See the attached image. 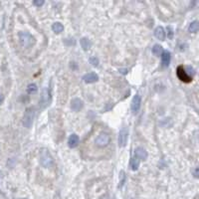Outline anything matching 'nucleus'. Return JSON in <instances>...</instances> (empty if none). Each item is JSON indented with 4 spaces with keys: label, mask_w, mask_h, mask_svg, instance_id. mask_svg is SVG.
Segmentation results:
<instances>
[{
    "label": "nucleus",
    "mask_w": 199,
    "mask_h": 199,
    "mask_svg": "<svg viewBox=\"0 0 199 199\" xmlns=\"http://www.w3.org/2000/svg\"><path fill=\"white\" fill-rule=\"evenodd\" d=\"M40 162L44 167L48 168L54 165V159L48 149H42L40 153Z\"/></svg>",
    "instance_id": "f257e3e1"
},
{
    "label": "nucleus",
    "mask_w": 199,
    "mask_h": 199,
    "mask_svg": "<svg viewBox=\"0 0 199 199\" xmlns=\"http://www.w3.org/2000/svg\"><path fill=\"white\" fill-rule=\"evenodd\" d=\"M35 117V108H27L26 111L24 113V116H23V126L27 129H30L33 125V120H34Z\"/></svg>",
    "instance_id": "f03ea898"
},
{
    "label": "nucleus",
    "mask_w": 199,
    "mask_h": 199,
    "mask_svg": "<svg viewBox=\"0 0 199 199\" xmlns=\"http://www.w3.org/2000/svg\"><path fill=\"white\" fill-rule=\"evenodd\" d=\"M95 143H96L97 146H99V148H107V146L111 143V136L108 132L102 131V132H100V134L98 135V136L96 137Z\"/></svg>",
    "instance_id": "7ed1b4c3"
},
{
    "label": "nucleus",
    "mask_w": 199,
    "mask_h": 199,
    "mask_svg": "<svg viewBox=\"0 0 199 199\" xmlns=\"http://www.w3.org/2000/svg\"><path fill=\"white\" fill-rule=\"evenodd\" d=\"M19 39H20L21 45L23 47H30L32 45H34L35 39L31 34L27 32H21L19 33Z\"/></svg>",
    "instance_id": "20e7f679"
},
{
    "label": "nucleus",
    "mask_w": 199,
    "mask_h": 199,
    "mask_svg": "<svg viewBox=\"0 0 199 199\" xmlns=\"http://www.w3.org/2000/svg\"><path fill=\"white\" fill-rule=\"evenodd\" d=\"M176 74H177L178 79L184 83H190L192 81V78L187 74L186 70H185V68H183V66H179V67H177Z\"/></svg>",
    "instance_id": "39448f33"
},
{
    "label": "nucleus",
    "mask_w": 199,
    "mask_h": 199,
    "mask_svg": "<svg viewBox=\"0 0 199 199\" xmlns=\"http://www.w3.org/2000/svg\"><path fill=\"white\" fill-rule=\"evenodd\" d=\"M49 102H50V91H49V89L45 88L43 90V92H42V96L40 98L39 105L41 106V108H44L49 105Z\"/></svg>",
    "instance_id": "423d86ee"
},
{
    "label": "nucleus",
    "mask_w": 199,
    "mask_h": 199,
    "mask_svg": "<svg viewBox=\"0 0 199 199\" xmlns=\"http://www.w3.org/2000/svg\"><path fill=\"white\" fill-rule=\"evenodd\" d=\"M127 139H129V131L124 127V129H122L120 132H118V145H120L121 148L126 146L127 143Z\"/></svg>",
    "instance_id": "0eeeda50"
},
{
    "label": "nucleus",
    "mask_w": 199,
    "mask_h": 199,
    "mask_svg": "<svg viewBox=\"0 0 199 199\" xmlns=\"http://www.w3.org/2000/svg\"><path fill=\"white\" fill-rule=\"evenodd\" d=\"M141 106V98L139 95H135L131 101V105H130V108L134 113H136L137 112L139 111Z\"/></svg>",
    "instance_id": "6e6552de"
},
{
    "label": "nucleus",
    "mask_w": 199,
    "mask_h": 199,
    "mask_svg": "<svg viewBox=\"0 0 199 199\" xmlns=\"http://www.w3.org/2000/svg\"><path fill=\"white\" fill-rule=\"evenodd\" d=\"M161 56V65L163 68H167L169 66L170 63V59H171V55H170V52L165 50L162 52V54L160 55Z\"/></svg>",
    "instance_id": "1a4fd4ad"
},
{
    "label": "nucleus",
    "mask_w": 199,
    "mask_h": 199,
    "mask_svg": "<svg viewBox=\"0 0 199 199\" xmlns=\"http://www.w3.org/2000/svg\"><path fill=\"white\" fill-rule=\"evenodd\" d=\"M83 80H84V82L87 84H93V83H96L99 80V76L96 73L91 72V73H88L85 75L83 77Z\"/></svg>",
    "instance_id": "9d476101"
},
{
    "label": "nucleus",
    "mask_w": 199,
    "mask_h": 199,
    "mask_svg": "<svg viewBox=\"0 0 199 199\" xmlns=\"http://www.w3.org/2000/svg\"><path fill=\"white\" fill-rule=\"evenodd\" d=\"M84 107V103L82 100H80L78 98H76L74 100H72V102H71V108H72V110L75 111V112H79L81 111Z\"/></svg>",
    "instance_id": "9b49d317"
},
{
    "label": "nucleus",
    "mask_w": 199,
    "mask_h": 199,
    "mask_svg": "<svg viewBox=\"0 0 199 199\" xmlns=\"http://www.w3.org/2000/svg\"><path fill=\"white\" fill-rule=\"evenodd\" d=\"M135 156H136L139 160H145L148 158V153H146V150L144 148L139 146V148L135 150Z\"/></svg>",
    "instance_id": "f8f14e48"
},
{
    "label": "nucleus",
    "mask_w": 199,
    "mask_h": 199,
    "mask_svg": "<svg viewBox=\"0 0 199 199\" xmlns=\"http://www.w3.org/2000/svg\"><path fill=\"white\" fill-rule=\"evenodd\" d=\"M78 144H79V136L76 135V134H72V135L69 136V139H68L69 148H77Z\"/></svg>",
    "instance_id": "ddd939ff"
},
{
    "label": "nucleus",
    "mask_w": 199,
    "mask_h": 199,
    "mask_svg": "<svg viewBox=\"0 0 199 199\" xmlns=\"http://www.w3.org/2000/svg\"><path fill=\"white\" fill-rule=\"evenodd\" d=\"M154 36L157 38L158 40L163 41L165 39V36H166V33H165V30L163 29V27H161V26L156 27L154 30Z\"/></svg>",
    "instance_id": "4468645a"
},
{
    "label": "nucleus",
    "mask_w": 199,
    "mask_h": 199,
    "mask_svg": "<svg viewBox=\"0 0 199 199\" xmlns=\"http://www.w3.org/2000/svg\"><path fill=\"white\" fill-rule=\"evenodd\" d=\"M81 46L85 51H88L92 47V42L88 38H82L81 39Z\"/></svg>",
    "instance_id": "2eb2a0df"
},
{
    "label": "nucleus",
    "mask_w": 199,
    "mask_h": 199,
    "mask_svg": "<svg viewBox=\"0 0 199 199\" xmlns=\"http://www.w3.org/2000/svg\"><path fill=\"white\" fill-rule=\"evenodd\" d=\"M139 163H140V160L136 157V156H134V157L131 158L130 160V167L131 169L134 170V171H135V170L139 169Z\"/></svg>",
    "instance_id": "dca6fc26"
},
{
    "label": "nucleus",
    "mask_w": 199,
    "mask_h": 199,
    "mask_svg": "<svg viewBox=\"0 0 199 199\" xmlns=\"http://www.w3.org/2000/svg\"><path fill=\"white\" fill-rule=\"evenodd\" d=\"M52 30H53V32L57 33V34H59V33L63 32L64 26L61 24L60 22H56V23H54L53 25H52Z\"/></svg>",
    "instance_id": "f3484780"
},
{
    "label": "nucleus",
    "mask_w": 199,
    "mask_h": 199,
    "mask_svg": "<svg viewBox=\"0 0 199 199\" xmlns=\"http://www.w3.org/2000/svg\"><path fill=\"white\" fill-rule=\"evenodd\" d=\"M199 29V24L198 21H193L192 23H190V25L188 27V31L190 33H196Z\"/></svg>",
    "instance_id": "a211bd4d"
},
{
    "label": "nucleus",
    "mask_w": 199,
    "mask_h": 199,
    "mask_svg": "<svg viewBox=\"0 0 199 199\" xmlns=\"http://www.w3.org/2000/svg\"><path fill=\"white\" fill-rule=\"evenodd\" d=\"M162 52H163V49H162V47L158 45V44H155L153 46V53L155 55V56H157L159 57L160 55L162 54Z\"/></svg>",
    "instance_id": "6ab92c4d"
},
{
    "label": "nucleus",
    "mask_w": 199,
    "mask_h": 199,
    "mask_svg": "<svg viewBox=\"0 0 199 199\" xmlns=\"http://www.w3.org/2000/svg\"><path fill=\"white\" fill-rule=\"evenodd\" d=\"M37 90H38V88L35 84H30L27 88V92H28V94H34L37 92Z\"/></svg>",
    "instance_id": "aec40b11"
},
{
    "label": "nucleus",
    "mask_w": 199,
    "mask_h": 199,
    "mask_svg": "<svg viewBox=\"0 0 199 199\" xmlns=\"http://www.w3.org/2000/svg\"><path fill=\"white\" fill-rule=\"evenodd\" d=\"M126 181V174H125V171L124 170H122L120 172V187H122L124 185V183Z\"/></svg>",
    "instance_id": "412c9836"
},
{
    "label": "nucleus",
    "mask_w": 199,
    "mask_h": 199,
    "mask_svg": "<svg viewBox=\"0 0 199 199\" xmlns=\"http://www.w3.org/2000/svg\"><path fill=\"white\" fill-rule=\"evenodd\" d=\"M90 63H91L93 66H95V67H98L99 66V59L96 58V57H92V58L90 59Z\"/></svg>",
    "instance_id": "4be33fe9"
},
{
    "label": "nucleus",
    "mask_w": 199,
    "mask_h": 199,
    "mask_svg": "<svg viewBox=\"0 0 199 199\" xmlns=\"http://www.w3.org/2000/svg\"><path fill=\"white\" fill-rule=\"evenodd\" d=\"M33 4L37 7H40L44 4V1L43 0H34V1H33Z\"/></svg>",
    "instance_id": "5701e85b"
},
{
    "label": "nucleus",
    "mask_w": 199,
    "mask_h": 199,
    "mask_svg": "<svg viewBox=\"0 0 199 199\" xmlns=\"http://www.w3.org/2000/svg\"><path fill=\"white\" fill-rule=\"evenodd\" d=\"M167 30H168V33H169V36H168V37H169V38H171V37H172V34H173V33H172V30H171V28L168 27V28H167Z\"/></svg>",
    "instance_id": "b1692460"
},
{
    "label": "nucleus",
    "mask_w": 199,
    "mask_h": 199,
    "mask_svg": "<svg viewBox=\"0 0 199 199\" xmlns=\"http://www.w3.org/2000/svg\"><path fill=\"white\" fill-rule=\"evenodd\" d=\"M3 101H4V97H3V95L2 94H0V105L3 103Z\"/></svg>",
    "instance_id": "393cba45"
},
{
    "label": "nucleus",
    "mask_w": 199,
    "mask_h": 199,
    "mask_svg": "<svg viewBox=\"0 0 199 199\" xmlns=\"http://www.w3.org/2000/svg\"><path fill=\"white\" fill-rule=\"evenodd\" d=\"M120 71H122V74H126V73H127V70H126H126H122V69H121Z\"/></svg>",
    "instance_id": "a878e982"
},
{
    "label": "nucleus",
    "mask_w": 199,
    "mask_h": 199,
    "mask_svg": "<svg viewBox=\"0 0 199 199\" xmlns=\"http://www.w3.org/2000/svg\"><path fill=\"white\" fill-rule=\"evenodd\" d=\"M197 170H198V169L196 168V169H195V177H197V176H198V175H197Z\"/></svg>",
    "instance_id": "bb28decb"
}]
</instances>
